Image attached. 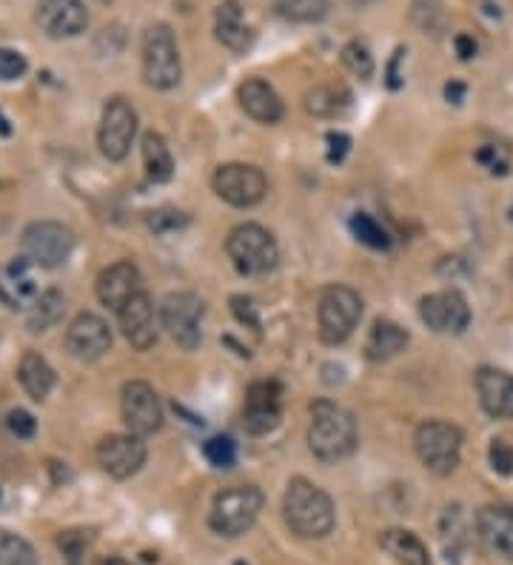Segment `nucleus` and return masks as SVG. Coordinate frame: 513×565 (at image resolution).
Segmentation results:
<instances>
[{
  "label": "nucleus",
  "instance_id": "nucleus-3",
  "mask_svg": "<svg viewBox=\"0 0 513 565\" xmlns=\"http://www.w3.org/2000/svg\"><path fill=\"white\" fill-rule=\"evenodd\" d=\"M228 260L234 263V269L246 277H260L277 269L280 263V246L274 240V234L263 229L260 223H243L237 229H231L226 240Z\"/></svg>",
  "mask_w": 513,
  "mask_h": 565
},
{
  "label": "nucleus",
  "instance_id": "nucleus-31",
  "mask_svg": "<svg viewBox=\"0 0 513 565\" xmlns=\"http://www.w3.org/2000/svg\"><path fill=\"white\" fill-rule=\"evenodd\" d=\"M274 12L288 23H317L328 15V0H277Z\"/></svg>",
  "mask_w": 513,
  "mask_h": 565
},
{
  "label": "nucleus",
  "instance_id": "nucleus-44",
  "mask_svg": "<svg viewBox=\"0 0 513 565\" xmlns=\"http://www.w3.org/2000/svg\"><path fill=\"white\" fill-rule=\"evenodd\" d=\"M402 55H405V49L399 46L391 63H388V89H399L402 86V75H399V60H402Z\"/></svg>",
  "mask_w": 513,
  "mask_h": 565
},
{
  "label": "nucleus",
  "instance_id": "nucleus-18",
  "mask_svg": "<svg viewBox=\"0 0 513 565\" xmlns=\"http://www.w3.org/2000/svg\"><path fill=\"white\" fill-rule=\"evenodd\" d=\"M95 292H97V300H100L103 306H109L114 312H120V309L132 300L134 294L143 292V277H140V269L134 266L132 260H120V263H114V266H109V269H103V272L97 274Z\"/></svg>",
  "mask_w": 513,
  "mask_h": 565
},
{
  "label": "nucleus",
  "instance_id": "nucleus-4",
  "mask_svg": "<svg viewBox=\"0 0 513 565\" xmlns=\"http://www.w3.org/2000/svg\"><path fill=\"white\" fill-rule=\"evenodd\" d=\"M183 78L180 49L169 23H154L143 35V80L157 89L169 92Z\"/></svg>",
  "mask_w": 513,
  "mask_h": 565
},
{
  "label": "nucleus",
  "instance_id": "nucleus-41",
  "mask_svg": "<svg viewBox=\"0 0 513 565\" xmlns=\"http://www.w3.org/2000/svg\"><path fill=\"white\" fill-rule=\"evenodd\" d=\"M439 9H442V3H439V0H417V3H414V20H417L425 32H431V29H437V20H434V15H437V18L442 15Z\"/></svg>",
  "mask_w": 513,
  "mask_h": 565
},
{
  "label": "nucleus",
  "instance_id": "nucleus-50",
  "mask_svg": "<svg viewBox=\"0 0 513 565\" xmlns=\"http://www.w3.org/2000/svg\"><path fill=\"white\" fill-rule=\"evenodd\" d=\"M100 3H109V0H100Z\"/></svg>",
  "mask_w": 513,
  "mask_h": 565
},
{
  "label": "nucleus",
  "instance_id": "nucleus-37",
  "mask_svg": "<svg viewBox=\"0 0 513 565\" xmlns=\"http://www.w3.org/2000/svg\"><path fill=\"white\" fill-rule=\"evenodd\" d=\"M6 429L12 431L18 440H32L35 431H38V423H35V417H32L29 411L15 409L9 411V417H6Z\"/></svg>",
  "mask_w": 513,
  "mask_h": 565
},
{
  "label": "nucleus",
  "instance_id": "nucleus-11",
  "mask_svg": "<svg viewBox=\"0 0 513 565\" xmlns=\"http://www.w3.org/2000/svg\"><path fill=\"white\" fill-rule=\"evenodd\" d=\"M137 135V112L126 98H112L103 106L100 129H97V146L103 157L123 160L132 149V140Z\"/></svg>",
  "mask_w": 513,
  "mask_h": 565
},
{
  "label": "nucleus",
  "instance_id": "nucleus-21",
  "mask_svg": "<svg viewBox=\"0 0 513 565\" xmlns=\"http://www.w3.org/2000/svg\"><path fill=\"white\" fill-rule=\"evenodd\" d=\"M476 391L485 414L494 420H513V377L508 371L485 369L476 371Z\"/></svg>",
  "mask_w": 513,
  "mask_h": 565
},
{
  "label": "nucleus",
  "instance_id": "nucleus-22",
  "mask_svg": "<svg viewBox=\"0 0 513 565\" xmlns=\"http://www.w3.org/2000/svg\"><path fill=\"white\" fill-rule=\"evenodd\" d=\"M237 100H240V109L257 123L271 126V123H280L285 115V106L280 95H277V89L260 78L243 80L240 89H237Z\"/></svg>",
  "mask_w": 513,
  "mask_h": 565
},
{
  "label": "nucleus",
  "instance_id": "nucleus-24",
  "mask_svg": "<svg viewBox=\"0 0 513 565\" xmlns=\"http://www.w3.org/2000/svg\"><path fill=\"white\" fill-rule=\"evenodd\" d=\"M411 340V334L405 332L399 323L394 320H374L371 332H368V340H365V357L374 360V363H385L391 357H397L399 351H405Z\"/></svg>",
  "mask_w": 513,
  "mask_h": 565
},
{
  "label": "nucleus",
  "instance_id": "nucleus-9",
  "mask_svg": "<svg viewBox=\"0 0 513 565\" xmlns=\"http://www.w3.org/2000/svg\"><path fill=\"white\" fill-rule=\"evenodd\" d=\"M75 249V234L69 226L55 220H38L26 226L23 232V252L26 260H32L40 269H57L69 260Z\"/></svg>",
  "mask_w": 513,
  "mask_h": 565
},
{
  "label": "nucleus",
  "instance_id": "nucleus-35",
  "mask_svg": "<svg viewBox=\"0 0 513 565\" xmlns=\"http://www.w3.org/2000/svg\"><path fill=\"white\" fill-rule=\"evenodd\" d=\"M203 454L214 468H231L237 460V446L231 437H211L203 446Z\"/></svg>",
  "mask_w": 513,
  "mask_h": 565
},
{
  "label": "nucleus",
  "instance_id": "nucleus-49",
  "mask_svg": "<svg viewBox=\"0 0 513 565\" xmlns=\"http://www.w3.org/2000/svg\"><path fill=\"white\" fill-rule=\"evenodd\" d=\"M511 277H513V263H511Z\"/></svg>",
  "mask_w": 513,
  "mask_h": 565
},
{
  "label": "nucleus",
  "instance_id": "nucleus-8",
  "mask_svg": "<svg viewBox=\"0 0 513 565\" xmlns=\"http://www.w3.org/2000/svg\"><path fill=\"white\" fill-rule=\"evenodd\" d=\"M211 189L217 192L220 200H226L228 206L251 209V206L263 203V197L268 195V180L257 166H248V163H223V166H217V172L211 175Z\"/></svg>",
  "mask_w": 513,
  "mask_h": 565
},
{
  "label": "nucleus",
  "instance_id": "nucleus-17",
  "mask_svg": "<svg viewBox=\"0 0 513 565\" xmlns=\"http://www.w3.org/2000/svg\"><path fill=\"white\" fill-rule=\"evenodd\" d=\"M35 20L49 38H77L89 26V12L83 0H40Z\"/></svg>",
  "mask_w": 513,
  "mask_h": 565
},
{
  "label": "nucleus",
  "instance_id": "nucleus-30",
  "mask_svg": "<svg viewBox=\"0 0 513 565\" xmlns=\"http://www.w3.org/2000/svg\"><path fill=\"white\" fill-rule=\"evenodd\" d=\"M351 234L360 240L362 246H368V249H377V252H388L391 249V234L385 232V226H382L377 217L365 215V212H357V215H351Z\"/></svg>",
  "mask_w": 513,
  "mask_h": 565
},
{
  "label": "nucleus",
  "instance_id": "nucleus-29",
  "mask_svg": "<svg viewBox=\"0 0 513 565\" xmlns=\"http://www.w3.org/2000/svg\"><path fill=\"white\" fill-rule=\"evenodd\" d=\"M63 309H66L63 294L57 292V289L43 292L38 300H35L32 312H29V329H32V332H46L49 326H55L57 320L63 317Z\"/></svg>",
  "mask_w": 513,
  "mask_h": 565
},
{
  "label": "nucleus",
  "instance_id": "nucleus-1",
  "mask_svg": "<svg viewBox=\"0 0 513 565\" xmlns=\"http://www.w3.org/2000/svg\"><path fill=\"white\" fill-rule=\"evenodd\" d=\"M283 514L288 528L303 540H323L337 523L334 500L305 477H294L285 488Z\"/></svg>",
  "mask_w": 513,
  "mask_h": 565
},
{
  "label": "nucleus",
  "instance_id": "nucleus-46",
  "mask_svg": "<svg viewBox=\"0 0 513 565\" xmlns=\"http://www.w3.org/2000/svg\"><path fill=\"white\" fill-rule=\"evenodd\" d=\"M95 565H132V563L123 560V557H97Z\"/></svg>",
  "mask_w": 513,
  "mask_h": 565
},
{
  "label": "nucleus",
  "instance_id": "nucleus-47",
  "mask_svg": "<svg viewBox=\"0 0 513 565\" xmlns=\"http://www.w3.org/2000/svg\"><path fill=\"white\" fill-rule=\"evenodd\" d=\"M0 132H3V135H9V126L3 123V117H0Z\"/></svg>",
  "mask_w": 513,
  "mask_h": 565
},
{
  "label": "nucleus",
  "instance_id": "nucleus-12",
  "mask_svg": "<svg viewBox=\"0 0 513 565\" xmlns=\"http://www.w3.org/2000/svg\"><path fill=\"white\" fill-rule=\"evenodd\" d=\"M120 411H123V423L137 437H149L163 429V403L146 380H132L123 386Z\"/></svg>",
  "mask_w": 513,
  "mask_h": 565
},
{
  "label": "nucleus",
  "instance_id": "nucleus-45",
  "mask_svg": "<svg viewBox=\"0 0 513 565\" xmlns=\"http://www.w3.org/2000/svg\"><path fill=\"white\" fill-rule=\"evenodd\" d=\"M465 92H468V89H465V83H459V80H451V83L445 86V98L451 100V103H456V106L465 100Z\"/></svg>",
  "mask_w": 513,
  "mask_h": 565
},
{
  "label": "nucleus",
  "instance_id": "nucleus-26",
  "mask_svg": "<svg viewBox=\"0 0 513 565\" xmlns=\"http://www.w3.org/2000/svg\"><path fill=\"white\" fill-rule=\"evenodd\" d=\"M382 551L388 557H394V563L399 565H431L428 557V548L419 540L414 531H405V528H388L382 531L380 537Z\"/></svg>",
  "mask_w": 513,
  "mask_h": 565
},
{
  "label": "nucleus",
  "instance_id": "nucleus-7",
  "mask_svg": "<svg viewBox=\"0 0 513 565\" xmlns=\"http://www.w3.org/2000/svg\"><path fill=\"white\" fill-rule=\"evenodd\" d=\"M414 451L419 463L437 477H448L459 466L462 431L445 420H425L414 434Z\"/></svg>",
  "mask_w": 513,
  "mask_h": 565
},
{
  "label": "nucleus",
  "instance_id": "nucleus-39",
  "mask_svg": "<svg viewBox=\"0 0 513 565\" xmlns=\"http://www.w3.org/2000/svg\"><path fill=\"white\" fill-rule=\"evenodd\" d=\"M488 457H491V466H494L496 474H502V477L513 474V449L508 446V440H491Z\"/></svg>",
  "mask_w": 513,
  "mask_h": 565
},
{
  "label": "nucleus",
  "instance_id": "nucleus-19",
  "mask_svg": "<svg viewBox=\"0 0 513 565\" xmlns=\"http://www.w3.org/2000/svg\"><path fill=\"white\" fill-rule=\"evenodd\" d=\"M120 329L126 340L137 351H149L157 343V326H154V300L149 292H137L120 309Z\"/></svg>",
  "mask_w": 513,
  "mask_h": 565
},
{
  "label": "nucleus",
  "instance_id": "nucleus-16",
  "mask_svg": "<svg viewBox=\"0 0 513 565\" xmlns=\"http://www.w3.org/2000/svg\"><path fill=\"white\" fill-rule=\"evenodd\" d=\"M112 349V329L103 317L92 312L77 314L66 329V351L75 360H100L106 351Z\"/></svg>",
  "mask_w": 513,
  "mask_h": 565
},
{
  "label": "nucleus",
  "instance_id": "nucleus-27",
  "mask_svg": "<svg viewBox=\"0 0 513 565\" xmlns=\"http://www.w3.org/2000/svg\"><path fill=\"white\" fill-rule=\"evenodd\" d=\"M351 103V92L342 83H325V86H314L305 95V112L314 117H337L348 109Z\"/></svg>",
  "mask_w": 513,
  "mask_h": 565
},
{
  "label": "nucleus",
  "instance_id": "nucleus-13",
  "mask_svg": "<svg viewBox=\"0 0 513 565\" xmlns=\"http://www.w3.org/2000/svg\"><path fill=\"white\" fill-rule=\"evenodd\" d=\"M419 317L422 323L437 334H462L471 323V306L465 294L448 289L434 292L419 300Z\"/></svg>",
  "mask_w": 513,
  "mask_h": 565
},
{
  "label": "nucleus",
  "instance_id": "nucleus-10",
  "mask_svg": "<svg viewBox=\"0 0 513 565\" xmlns=\"http://www.w3.org/2000/svg\"><path fill=\"white\" fill-rule=\"evenodd\" d=\"M206 314L203 297L191 292H174L160 306V323L180 349H197L200 346V320Z\"/></svg>",
  "mask_w": 513,
  "mask_h": 565
},
{
  "label": "nucleus",
  "instance_id": "nucleus-23",
  "mask_svg": "<svg viewBox=\"0 0 513 565\" xmlns=\"http://www.w3.org/2000/svg\"><path fill=\"white\" fill-rule=\"evenodd\" d=\"M214 32H217V40L231 52H246L251 40H254V32H251V26L243 18V6L237 0H223L217 6Z\"/></svg>",
  "mask_w": 513,
  "mask_h": 565
},
{
  "label": "nucleus",
  "instance_id": "nucleus-38",
  "mask_svg": "<svg viewBox=\"0 0 513 565\" xmlns=\"http://www.w3.org/2000/svg\"><path fill=\"white\" fill-rule=\"evenodd\" d=\"M23 75H26V58L15 49L0 46V80H18Z\"/></svg>",
  "mask_w": 513,
  "mask_h": 565
},
{
  "label": "nucleus",
  "instance_id": "nucleus-5",
  "mask_svg": "<svg viewBox=\"0 0 513 565\" xmlns=\"http://www.w3.org/2000/svg\"><path fill=\"white\" fill-rule=\"evenodd\" d=\"M263 491L257 486H234L220 491L214 497V506L209 514V526L220 537H240L257 523L263 511Z\"/></svg>",
  "mask_w": 513,
  "mask_h": 565
},
{
  "label": "nucleus",
  "instance_id": "nucleus-33",
  "mask_svg": "<svg viewBox=\"0 0 513 565\" xmlns=\"http://www.w3.org/2000/svg\"><path fill=\"white\" fill-rule=\"evenodd\" d=\"M342 63H345V69H348L351 75H357V78L362 80H368L374 75V55L368 52V46L360 43V40L345 43V49H342Z\"/></svg>",
  "mask_w": 513,
  "mask_h": 565
},
{
  "label": "nucleus",
  "instance_id": "nucleus-28",
  "mask_svg": "<svg viewBox=\"0 0 513 565\" xmlns=\"http://www.w3.org/2000/svg\"><path fill=\"white\" fill-rule=\"evenodd\" d=\"M143 166L152 183H169L174 175V160H171L169 146L163 135L157 132H146L143 135Z\"/></svg>",
  "mask_w": 513,
  "mask_h": 565
},
{
  "label": "nucleus",
  "instance_id": "nucleus-14",
  "mask_svg": "<svg viewBox=\"0 0 513 565\" xmlns=\"http://www.w3.org/2000/svg\"><path fill=\"white\" fill-rule=\"evenodd\" d=\"M283 417V389L277 380H257L246 391L243 403V426L248 434L260 437L280 426Z\"/></svg>",
  "mask_w": 513,
  "mask_h": 565
},
{
  "label": "nucleus",
  "instance_id": "nucleus-2",
  "mask_svg": "<svg viewBox=\"0 0 513 565\" xmlns=\"http://www.w3.org/2000/svg\"><path fill=\"white\" fill-rule=\"evenodd\" d=\"M357 423L354 414L337 406L334 400L311 403V426H308V449L323 463H340L357 451Z\"/></svg>",
  "mask_w": 513,
  "mask_h": 565
},
{
  "label": "nucleus",
  "instance_id": "nucleus-43",
  "mask_svg": "<svg viewBox=\"0 0 513 565\" xmlns=\"http://www.w3.org/2000/svg\"><path fill=\"white\" fill-rule=\"evenodd\" d=\"M454 46L459 60H471L476 58V52H479V46H476V40L471 38V35H456Z\"/></svg>",
  "mask_w": 513,
  "mask_h": 565
},
{
  "label": "nucleus",
  "instance_id": "nucleus-40",
  "mask_svg": "<svg viewBox=\"0 0 513 565\" xmlns=\"http://www.w3.org/2000/svg\"><path fill=\"white\" fill-rule=\"evenodd\" d=\"M231 312H234V317H237L243 326H248V329H260L257 306H254V300L246 297V294H234V297H231Z\"/></svg>",
  "mask_w": 513,
  "mask_h": 565
},
{
  "label": "nucleus",
  "instance_id": "nucleus-48",
  "mask_svg": "<svg viewBox=\"0 0 513 565\" xmlns=\"http://www.w3.org/2000/svg\"><path fill=\"white\" fill-rule=\"evenodd\" d=\"M357 3H371V0H357Z\"/></svg>",
  "mask_w": 513,
  "mask_h": 565
},
{
  "label": "nucleus",
  "instance_id": "nucleus-34",
  "mask_svg": "<svg viewBox=\"0 0 513 565\" xmlns=\"http://www.w3.org/2000/svg\"><path fill=\"white\" fill-rule=\"evenodd\" d=\"M476 163L485 166L491 175H508L511 169V149L505 143H485L474 152Z\"/></svg>",
  "mask_w": 513,
  "mask_h": 565
},
{
  "label": "nucleus",
  "instance_id": "nucleus-36",
  "mask_svg": "<svg viewBox=\"0 0 513 565\" xmlns=\"http://www.w3.org/2000/svg\"><path fill=\"white\" fill-rule=\"evenodd\" d=\"M146 223L154 234H171L183 226H189V215L177 212V209H157V212H149L146 215Z\"/></svg>",
  "mask_w": 513,
  "mask_h": 565
},
{
  "label": "nucleus",
  "instance_id": "nucleus-32",
  "mask_svg": "<svg viewBox=\"0 0 513 565\" xmlns=\"http://www.w3.org/2000/svg\"><path fill=\"white\" fill-rule=\"evenodd\" d=\"M0 565H38V554L29 540L0 528Z\"/></svg>",
  "mask_w": 513,
  "mask_h": 565
},
{
  "label": "nucleus",
  "instance_id": "nucleus-6",
  "mask_svg": "<svg viewBox=\"0 0 513 565\" xmlns=\"http://www.w3.org/2000/svg\"><path fill=\"white\" fill-rule=\"evenodd\" d=\"M362 317V297L348 286H328L320 292L317 303V323H320V340L325 346L345 343Z\"/></svg>",
  "mask_w": 513,
  "mask_h": 565
},
{
  "label": "nucleus",
  "instance_id": "nucleus-25",
  "mask_svg": "<svg viewBox=\"0 0 513 565\" xmlns=\"http://www.w3.org/2000/svg\"><path fill=\"white\" fill-rule=\"evenodd\" d=\"M18 380L35 403H43L49 397V391L55 389V369L46 363V357H40L38 351H26L18 366Z\"/></svg>",
  "mask_w": 513,
  "mask_h": 565
},
{
  "label": "nucleus",
  "instance_id": "nucleus-15",
  "mask_svg": "<svg viewBox=\"0 0 513 565\" xmlns=\"http://www.w3.org/2000/svg\"><path fill=\"white\" fill-rule=\"evenodd\" d=\"M97 463L114 480H129L146 463V446L137 434H106L97 443Z\"/></svg>",
  "mask_w": 513,
  "mask_h": 565
},
{
  "label": "nucleus",
  "instance_id": "nucleus-42",
  "mask_svg": "<svg viewBox=\"0 0 513 565\" xmlns=\"http://www.w3.org/2000/svg\"><path fill=\"white\" fill-rule=\"evenodd\" d=\"M325 143H328V152H325L328 163H342L345 155H348V149H351V137L345 132H328Z\"/></svg>",
  "mask_w": 513,
  "mask_h": 565
},
{
  "label": "nucleus",
  "instance_id": "nucleus-20",
  "mask_svg": "<svg viewBox=\"0 0 513 565\" xmlns=\"http://www.w3.org/2000/svg\"><path fill=\"white\" fill-rule=\"evenodd\" d=\"M476 531L479 540L494 551L496 557L513 563V508L511 506H485L476 514Z\"/></svg>",
  "mask_w": 513,
  "mask_h": 565
}]
</instances>
